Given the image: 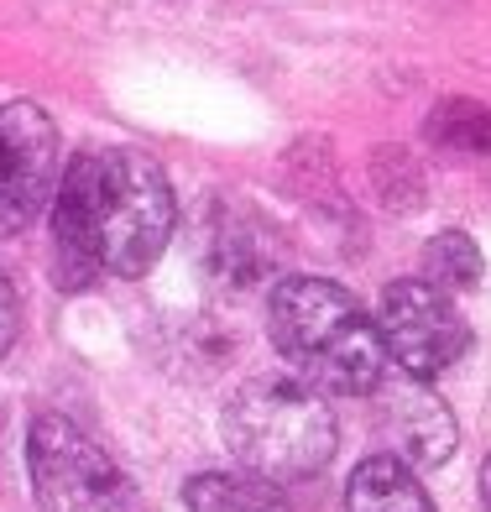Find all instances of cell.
I'll use <instances>...</instances> for the list:
<instances>
[{
    "label": "cell",
    "mask_w": 491,
    "mask_h": 512,
    "mask_svg": "<svg viewBox=\"0 0 491 512\" xmlns=\"http://www.w3.org/2000/svg\"><path fill=\"white\" fill-rule=\"evenodd\" d=\"M178 225L173 183L142 147L79 152L53 194V277L89 288L100 277H142Z\"/></svg>",
    "instance_id": "6da1fadb"
},
{
    "label": "cell",
    "mask_w": 491,
    "mask_h": 512,
    "mask_svg": "<svg viewBox=\"0 0 491 512\" xmlns=\"http://www.w3.org/2000/svg\"><path fill=\"white\" fill-rule=\"evenodd\" d=\"M267 330L303 387L366 398L387 377L382 330L366 304L330 277H283L267 298Z\"/></svg>",
    "instance_id": "7a4b0ae2"
},
{
    "label": "cell",
    "mask_w": 491,
    "mask_h": 512,
    "mask_svg": "<svg viewBox=\"0 0 491 512\" xmlns=\"http://www.w3.org/2000/svg\"><path fill=\"white\" fill-rule=\"evenodd\" d=\"M225 445L246 476L267 486L314 481L335 460V413L298 377H256L225 403Z\"/></svg>",
    "instance_id": "3957f363"
},
{
    "label": "cell",
    "mask_w": 491,
    "mask_h": 512,
    "mask_svg": "<svg viewBox=\"0 0 491 512\" xmlns=\"http://www.w3.org/2000/svg\"><path fill=\"white\" fill-rule=\"evenodd\" d=\"M27 476L42 512H147L136 481L63 413L32 418Z\"/></svg>",
    "instance_id": "277c9868"
},
{
    "label": "cell",
    "mask_w": 491,
    "mask_h": 512,
    "mask_svg": "<svg viewBox=\"0 0 491 512\" xmlns=\"http://www.w3.org/2000/svg\"><path fill=\"white\" fill-rule=\"evenodd\" d=\"M382 351L403 377L434 382L439 371H450L465 351H471V324L455 309L450 293H439L418 277L387 283L382 309H377Z\"/></svg>",
    "instance_id": "5b68a950"
},
{
    "label": "cell",
    "mask_w": 491,
    "mask_h": 512,
    "mask_svg": "<svg viewBox=\"0 0 491 512\" xmlns=\"http://www.w3.org/2000/svg\"><path fill=\"white\" fill-rule=\"evenodd\" d=\"M58 126L32 100L0 105V236L27 230L58 194Z\"/></svg>",
    "instance_id": "8992f818"
},
{
    "label": "cell",
    "mask_w": 491,
    "mask_h": 512,
    "mask_svg": "<svg viewBox=\"0 0 491 512\" xmlns=\"http://www.w3.org/2000/svg\"><path fill=\"white\" fill-rule=\"evenodd\" d=\"M371 398H377V429L387 439L392 460H403V465H444L455 455V445H460L455 413L429 382L397 371V377L377 382Z\"/></svg>",
    "instance_id": "52a82bcc"
},
{
    "label": "cell",
    "mask_w": 491,
    "mask_h": 512,
    "mask_svg": "<svg viewBox=\"0 0 491 512\" xmlns=\"http://www.w3.org/2000/svg\"><path fill=\"white\" fill-rule=\"evenodd\" d=\"M199 251L215 277H225L230 288H251L277 267V246L267 236V225H256L251 209L236 204H209L199 215Z\"/></svg>",
    "instance_id": "ba28073f"
},
{
    "label": "cell",
    "mask_w": 491,
    "mask_h": 512,
    "mask_svg": "<svg viewBox=\"0 0 491 512\" xmlns=\"http://www.w3.org/2000/svg\"><path fill=\"white\" fill-rule=\"evenodd\" d=\"M345 507L350 512H434L424 481L413 476V465L392 460V455H371L350 471Z\"/></svg>",
    "instance_id": "9c48e42d"
},
{
    "label": "cell",
    "mask_w": 491,
    "mask_h": 512,
    "mask_svg": "<svg viewBox=\"0 0 491 512\" xmlns=\"http://www.w3.org/2000/svg\"><path fill=\"white\" fill-rule=\"evenodd\" d=\"M183 507L189 512H288L283 492L246 471H204L183 486Z\"/></svg>",
    "instance_id": "30bf717a"
},
{
    "label": "cell",
    "mask_w": 491,
    "mask_h": 512,
    "mask_svg": "<svg viewBox=\"0 0 491 512\" xmlns=\"http://www.w3.org/2000/svg\"><path fill=\"white\" fill-rule=\"evenodd\" d=\"M418 283H429L439 293H465L481 283V246L465 236V230H439V236L424 246V262H418Z\"/></svg>",
    "instance_id": "8fae6325"
},
{
    "label": "cell",
    "mask_w": 491,
    "mask_h": 512,
    "mask_svg": "<svg viewBox=\"0 0 491 512\" xmlns=\"http://www.w3.org/2000/svg\"><path fill=\"white\" fill-rule=\"evenodd\" d=\"M429 142L460 152H491V110L481 100H439L429 115Z\"/></svg>",
    "instance_id": "7c38bea8"
},
{
    "label": "cell",
    "mask_w": 491,
    "mask_h": 512,
    "mask_svg": "<svg viewBox=\"0 0 491 512\" xmlns=\"http://www.w3.org/2000/svg\"><path fill=\"white\" fill-rule=\"evenodd\" d=\"M16 324H21V314H16V293H11V277L0 272V361H6L11 340H16Z\"/></svg>",
    "instance_id": "4fadbf2b"
},
{
    "label": "cell",
    "mask_w": 491,
    "mask_h": 512,
    "mask_svg": "<svg viewBox=\"0 0 491 512\" xmlns=\"http://www.w3.org/2000/svg\"><path fill=\"white\" fill-rule=\"evenodd\" d=\"M481 502H486V512H491V455H486V465H481Z\"/></svg>",
    "instance_id": "5bb4252c"
}]
</instances>
